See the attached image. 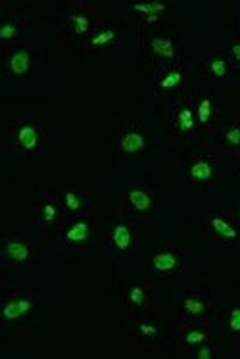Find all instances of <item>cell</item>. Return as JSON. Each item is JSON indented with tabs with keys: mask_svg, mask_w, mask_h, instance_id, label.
<instances>
[{
	"mask_svg": "<svg viewBox=\"0 0 240 359\" xmlns=\"http://www.w3.org/2000/svg\"><path fill=\"white\" fill-rule=\"evenodd\" d=\"M129 300H131V304L133 306H142L144 304V290L140 288V286H137V288L131 290V296H129Z\"/></svg>",
	"mask_w": 240,
	"mask_h": 359,
	"instance_id": "7402d4cb",
	"label": "cell"
},
{
	"mask_svg": "<svg viewBox=\"0 0 240 359\" xmlns=\"http://www.w3.org/2000/svg\"><path fill=\"white\" fill-rule=\"evenodd\" d=\"M113 37H115V33H113V31H102L100 35L93 37V41H91V44H93V46H104V44L112 43V41H113Z\"/></svg>",
	"mask_w": 240,
	"mask_h": 359,
	"instance_id": "d6986e66",
	"label": "cell"
},
{
	"mask_svg": "<svg viewBox=\"0 0 240 359\" xmlns=\"http://www.w3.org/2000/svg\"><path fill=\"white\" fill-rule=\"evenodd\" d=\"M214 175V169L212 166L207 164V161H194L192 166H190V177L194 179V181H207V179H212Z\"/></svg>",
	"mask_w": 240,
	"mask_h": 359,
	"instance_id": "ba28073f",
	"label": "cell"
},
{
	"mask_svg": "<svg viewBox=\"0 0 240 359\" xmlns=\"http://www.w3.org/2000/svg\"><path fill=\"white\" fill-rule=\"evenodd\" d=\"M66 206H68L69 211H77L81 208V202H79L77 194L75 192H66Z\"/></svg>",
	"mask_w": 240,
	"mask_h": 359,
	"instance_id": "d4e9b609",
	"label": "cell"
},
{
	"mask_svg": "<svg viewBox=\"0 0 240 359\" xmlns=\"http://www.w3.org/2000/svg\"><path fill=\"white\" fill-rule=\"evenodd\" d=\"M212 227L215 229V233H219L221 237H225V238H229V240H236V231L227 223V221H223V219H219V217H214L212 219Z\"/></svg>",
	"mask_w": 240,
	"mask_h": 359,
	"instance_id": "7c38bea8",
	"label": "cell"
},
{
	"mask_svg": "<svg viewBox=\"0 0 240 359\" xmlns=\"http://www.w3.org/2000/svg\"><path fill=\"white\" fill-rule=\"evenodd\" d=\"M129 202H131V206L138 211H148L152 208V198H150L144 190H138V188H133V190L129 192Z\"/></svg>",
	"mask_w": 240,
	"mask_h": 359,
	"instance_id": "8992f818",
	"label": "cell"
},
{
	"mask_svg": "<svg viewBox=\"0 0 240 359\" xmlns=\"http://www.w3.org/2000/svg\"><path fill=\"white\" fill-rule=\"evenodd\" d=\"M232 56L240 61V44H234V46H232Z\"/></svg>",
	"mask_w": 240,
	"mask_h": 359,
	"instance_id": "f546056e",
	"label": "cell"
},
{
	"mask_svg": "<svg viewBox=\"0 0 240 359\" xmlns=\"http://www.w3.org/2000/svg\"><path fill=\"white\" fill-rule=\"evenodd\" d=\"M185 309H187V313H190V315H202L204 309H206V304L202 300L187 298L185 300Z\"/></svg>",
	"mask_w": 240,
	"mask_h": 359,
	"instance_id": "5bb4252c",
	"label": "cell"
},
{
	"mask_svg": "<svg viewBox=\"0 0 240 359\" xmlns=\"http://www.w3.org/2000/svg\"><path fill=\"white\" fill-rule=\"evenodd\" d=\"M150 46L158 56H162L165 60H171L175 56V50H173V41L171 39H152L150 41Z\"/></svg>",
	"mask_w": 240,
	"mask_h": 359,
	"instance_id": "52a82bcc",
	"label": "cell"
},
{
	"mask_svg": "<svg viewBox=\"0 0 240 359\" xmlns=\"http://www.w3.org/2000/svg\"><path fill=\"white\" fill-rule=\"evenodd\" d=\"M209 68H212V73H215L217 77H225V75H227V63H225L223 60H219V58L212 60Z\"/></svg>",
	"mask_w": 240,
	"mask_h": 359,
	"instance_id": "44dd1931",
	"label": "cell"
},
{
	"mask_svg": "<svg viewBox=\"0 0 240 359\" xmlns=\"http://www.w3.org/2000/svg\"><path fill=\"white\" fill-rule=\"evenodd\" d=\"M8 68L12 71V75H17V77L25 75L27 71H29V68H31V54L27 52V50L14 52L8 61Z\"/></svg>",
	"mask_w": 240,
	"mask_h": 359,
	"instance_id": "6da1fadb",
	"label": "cell"
},
{
	"mask_svg": "<svg viewBox=\"0 0 240 359\" xmlns=\"http://www.w3.org/2000/svg\"><path fill=\"white\" fill-rule=\"evenodd\" d=\"M209 115H212V102H209V98H204L198 104V121L207 123L209 121Z\"/></svg>",
	"mask_w": 240,
	"mask_h": 359,
	"instance_id": "e0dca14e",
	"label": "cell"
},
{
	"mask_svg": "<svg viewBox=\"0 0 240 359\" xmlns=\"http://www.w3.org/2000/svg\"><path fill=\"white\" fill-rule=\"evenodd\" d=\"M138 331H140L142 334H146V336H154V334H158V329L152 327V324H140Z\"/></svg>",
	"mask_w": 240,
	"mask_h": 359,
	"instance_id": "83f0119b",
	"label": "cell"
},
{
	"mask_svg": "<svg viewBox=\"0 0 240 359\" xmlns=\"http://www.w3.org/2000/svg\"><path fill=\"white\" fill-rule=\"evenodd\" d=\"M71 25H73V31L77 33V35H83L88 31V18L86 16H81V14H75V16H71Z\"/></svg>",
	"mask_w": 240,
	"mask_h": 359,
	"instance_id": "9a60e30c",
	"label": "cell"
},
{
	"mask_svg": "<svg viewBox=\"0 0 240 359\" xmlns=\"http://www.w3.org/2000/svg\"><path fill=\"white\" fill-rule=\"evenodd\" d=\"M31 309V302L29 300H12L8 302L4 309H2V315L6 321H16L19 317H23Z\"/></svg>",
	"mask_w": 240,
	"mask_h": 359,
	"instance_id": "7a4b0ae2",
	"label": "cell"
},
{
	"mask_svg": "<svg viewBox=\"0 0 240 359\" xmlns=\"http://www.w3.org/2000/svg\"><path fill=\"white\" fill-rule=\"evenodd\" d=\"M119 148L125 152V154H135L138 150L144 148V137L137 131H131L127 133L119 142Z\"/></svg>",
	"mask_w": 240,
	"mask_h": 359,
	"instance_id": "3957f363",
	"label": "cell"
},
{
	"mask_svg": "<svg viewBox=\"0 0 240 359\" xmlns=\"http://www.w3.org/2000/svg\"><path fill=\"white\" fill-rule=\"evenodd\" d=\"M86 238H88V225L83 221L71 225V229L66 233V240H69V242H83Z\"/></svg>",
	"mask_w": 240,
	"mask_h": 359,
	"instance_id": "8fae6325",
	"label": "cell"
},
{
	"mask_svg": "<svg viewBox=\"0 0 240 359\" xmlns=\"http://www.w3.org/2000/svg\"><path fill=\"white\" fill-rule=\"evenodd\" d=\"M229 327L234 333H240V307H234L229 317Z\"/></svg>",
	"mask_w": 240,
	"mask_h": 359,
	"instance_id": "603a6c76",
	"label": "cell"
},
{
	"mask_svg": "<svg viewBox=\"0 0 240 359\" xmlns=\"http://www.w3.org/2000/svg\"><path fill=\"white\" fill-rule=\"evenodd\" d=\"M16 33H17L16 23H4V25L0 27V39H2V41H10V39H14Z\"/></svg>",
	"mask_w": 240,
	"mask_h": 359,
	"instance_id": "ffe728a7",
	"label": "cell"
},
{
	"mask_svg": "<svg viewBox=\"0 0 240 359\" xmlns=\"http://www.w3.org/2000/svg\"><path fill=\"white\" fill-rule=\"evenodd\" d=\"M194 127V119H192V112L189 108L179 112V129L181 131H190Z\"/></svg>",
	"mask_w": 240,
	"mask_h": 359,
	"instance_id": "2e32d148",
	"label": "cell"
},
{
	"mask_svg": "<svg viewBox=\"0 0 240 359\" xmlns=\"http://www.w3.org/2000/svg\"><path fill=\"white\" fill-rule=\"evenodd\" d=\"M113 244L117 246V250H127L131 246V231H129L127 225H117L113 229Z\"/></svg>",
	"mask_w": 240,
	"mask_h": 359,
	"instance_id": "30bf717a",
	"label": "cell"
},
{
	"mask_svg": "<svg viewBox=\"0 0 240 359\" xmlns=\"http://www.w3.org/2000/svg\"><path fill=\"white\" fill-rule=\"evenodd\" d=\"M177 262H179V257L173 254V252H160V254L154 255L152 265H154L156 271L167 273V271H173V269L177 267Z\"/></svg>",
	"mask_w": 240,
	"mask_h": 359,
	"instance_id": "277c9868",
	"label": "cell"
},
{
	"mask_svg": "<svg viewBox=\"0 0 240 359\" xmlns=\"http://www.w3.org/2000/svg\"><path fill=\"white\" fill-rule=\"evenodd\" d=\"M43 219L46 223H52V221L56 219V208L52 204H44L43 206Z\"/></svg>",
	"mask_w": 240,
	"mask_h": 359,
	"instance_id": "4316f807",
	"label": "cell"
},
{
	"mask_svg": "<svg viewBox=\"0 0 240 359\" xmlns=\"http://www.w3.org/2000/svg\"><path fill=\"white\" fill-rule=\"evenodd\" d=\"M17 140L25 150H35L39 146V133L33 125H23L17 133Z\"/></svg>",
	"mask_w": 240,
	"mask_h": 359,
	"instance_id": "5b68a950",
	"label": "cell"
},
{
	"mask_svg": "<svg viewBox=\"0 0 240 359\" xmlns=\"http://www.w3.org/2000/svg\"><path fill=\"white\" fill-rule=\"evenodd\" d=\"M206 340V333L204 331H190L187 334V344H200Z\"/></svg>",
	"mask_w": 240,
	"mask_h": 359,
	"instance_id": "484cf974",
	"label": "cell"
},
{
	"mask_svg": "<svg viewBox=\"0 0 240 359\" xmlns=\"http://www.w3.org/2000/svg\"><path fill=\"white\" fill-rule=\"evenodd\" d=\"M183 79V75H181V71H171V73H167L162 81V88H173L177 87Z\"/></svg>",
	"mask_w": 240,
	"mask_h": 359,
	"instance_id": "ac0fdd59",
	"label": "cell"
},
{
	"mask_svg": "<svg viewBox=\"0 0 240 359\" xmlns=\"http://www.w3.org/2000/svg\"><path fill=\"white\" fill-rule=\"evenodd\" d=\"M6 254L14 262H25L29 257V248H27L25 242H16L14 240V242H8V246H6Z\"/></svg>",
	"mask_w": 240,
	"mask_h": 359,
	"instance_id": "9c48e42d",
	"label": "cell"
},
{
	"mask_svg": "<svg viewBox=\"0 0 240 359\" xmlns=\"http://www.w3.org/2000/svg\"><path fill=\"white\" fill-rule=\"evenodd\" d=\"M225 140H227L229 144H232V146H238L240 144V129L238 127H232V129H229V131L225 133Z\"/></svg>",
	"mask_w": 240,
	"mask_h": 359,
	"instance_id": "cb8c5ba5",
	"label": "cell"
},
{
	"mask_svg": "<svg viewBox=\"0 0 240 359\" xmlns=\"http://www.w3.org/2000/svg\"><path fill=\"white\" fill-rule=\"evenodd\" d=\"M196 357L198 359H209L212 357V348H209V346H202V348L198 350Z\"/></svg>",
	"mask_w": 240,
	"mask_h": 359,
	"instance_id": "f1b7e54d",
	"label": "cell"
},
{
	"mask_svg": "<svg viewBox=\"0 0 240 359\" xmlns=\"http://www.w3.org/2000/svg\"><path fill=\"white\" fill-rule=\"evenodd\" d=\"M133 8H135V12H140L146 16H156V14L165 10V4H162V2H144V4H135Z\"/></svg>",
	"mask_w": 240,
	"mask_h": 359,
	"instance_id": "4fadbf2b",
	"label": "cell"
}]
</instances>
